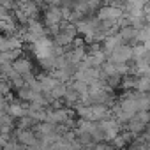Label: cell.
I'll list each match as a JSON object with an SVG mask.
<instances>
[{
  "instance_id": "cell-2",
  "label": "cell",
  "mask_w": 150,
  "mask_h": 150,
  "mask_svg": "<svg viewBox=\"0 0 150 150\" xmlns=\"http://www.w3.org/2000/svg\"><path fill=\"white\" fill-rule=\"evenodd\" d=\"M99 20H111V21H120L124 18V11L117 6H104L101 7L99 14H97Z\"/></svg>"
},
{
  "instance_id": "cell-3",
  "label": "cell",
  "mask_w": 150,
  "mask_h": 150,
  "mask_svg": "<svg viewBox=\"0 0 150 150\" xmlns=\"http://www.w3.org/2000/svg\"><path fill=\"white\" fill-rule=\"evenodd\" d=\"M64 0H44V6L46 7H62Z\"/></svg>"
},
{
  "instance_id": "cell-1",
  "label": "cell",
  "mask_w": 150,
  "mask_h": 150,
  "mask_svg": "<svg viewBox=\"0 0 150 150\" xmlns=\"http://www.w3.org/2000/svg\"><path fill=\"white\" fill-rule=\"evenodd\" d=\"M148 125H150V111H148V110H146V111H138V113L129 120L125 131L132 132L134 136H139V134H143V132L146 131Z\"/></svg>"
}]
</instances>
